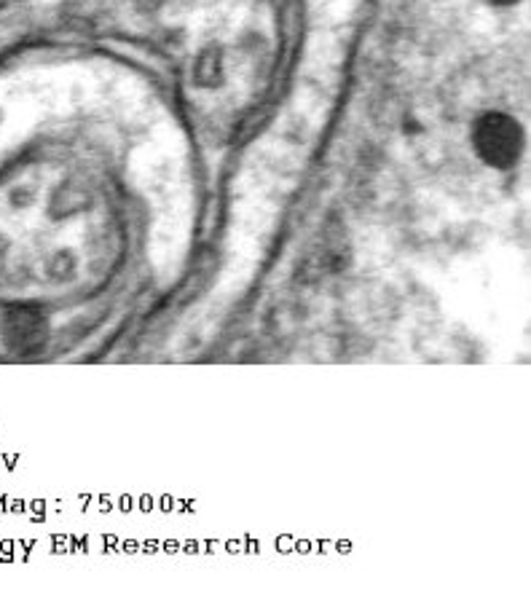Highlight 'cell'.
<instances>
[{"mask_svg":"<svg viewBox=\"0 0 531 614\" xmlns=\"http://www.w3.org/2000/svg\"><path fill=\"white\" fill-rule=\"evenodd\" d=\"M475 151L489 167L507 169L521 159L523 153V129L518 121L505 113H489L475 124L472 132Z\"/></svg>","mask_w":531,"mask_h":614,"instance_id":"1","label":"cell"},{"mask_svg":"<svg viewBox=\"0 0 531 614\" xmlns=\"http://www.w3.org/2000/svg\"><path fill=\"white\" fill-rule=\"evenodd\" d=\"M46 317L35 309H11L6 320L0 325V336L6 341L11 352L33 354L46 341Z\"/></svg>","mask_w":531,"mask_h":614,"instance_id":"2","label":"cell"},{"mask_svg":"<svg viewBox=\"0 0 531 614\" xmlns=\"http://www.w3.org/2000/svg\"><path fill=\"white\" fill-rule=\"evenodd\" d=\"M491 3H497V6H507V3H515V0H491Z\"/></svg>","mask_w":531,"mask_h":614,"instance_id":"3","label":"cell"},{"mask_svg":"<svg viewBox=\"0 0 531 614\" xmlns=\"http://www.w3.org/2000/svg\"><path fill=\"white\" fill-rule=\"evenodd\" d=\"M3 3H6V0H0V6H3Z\"/></svg>","mask_w":531,"mask_h":614,"instance_id":"4","label":"cell"}]
</instances>
